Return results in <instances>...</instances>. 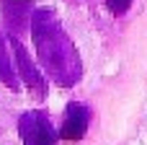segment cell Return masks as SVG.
<instances>
[{
	"label": "cell",
	"instance_id": "obj_1",
	"mask_svg": "<svg viewBox=\"0 0 147 145\" xmlns=\"http://www.w3.org/2000/svg\"><path fill=\"white\" fill-rule=\"evenodd\" d=\"M21 138L26 145H57V135L44 114H26L21 119Z\"/></svg>",
	"mask_w": 147,
	"mask_h": 145
},
{
	"label": "cell",
	"instance_id": "obj_2",
	"mask_svg": "<svg viewBox=\"0 0 147 145\" xmlns=\"http://www.w3.org/2000/svg\"><path fill=\"white\" fill-rule=\"evenodd\" d=\"M85 130H88V109H85L83 104H70L59 135H62L65 140H80V138L85 135Z\"/></svg>",
	"mask_w": 147,
	"mask_h": 145
},
{
	"label": "cell",
	"instance_id": "obj_3",
	"mask_svg": "<svg viewBox=\"0 0 147 145\" xmlns=\"http://www.w3.org/2000/svg\"><path fill=\"white\" fill-rule=\"evenodd\" d=\"M109 3V8L114 10V13H124L129 5H132V0H106Z\"/></svg>",
	"mask_w": 147,
	"mask_h": 145
}]
</instances>
